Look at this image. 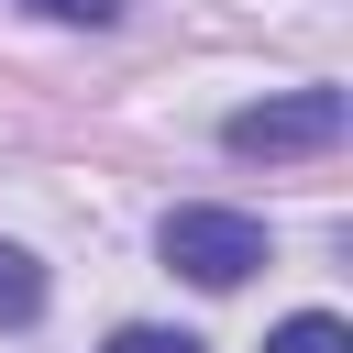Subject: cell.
<instances>
[{
	"mask_svg": "<svg viewBox=\"0 0 353 353\" xmlns=\"http://www.w3.org/2000/svg\"><path fill=\"white\" fill-rule=\"evenodd\" d=\"M33 22H77V33H99V22H121V0H22Z\"/></svg>",
	"mask_w": 353,
	"mask_h": 353,
	"instance_id": "obj_5",
	"label": "cell"
},
{
	"mask_svg": "<svg viewBox=\"0 0 353 353\" xmlns=\"http://www.w3.org/2000/svg\"><path fill=\"white\" fill-rule=\"evenodd\" d=\"M22 320H44V265L22 243H0V331H22Z\"/></svg>",
	"mask_w": 353,
	"mask_h": 353,
	"instance_id": "obj_3",
	"label": "cell"
},
{
	"mask_svg": "<svg viewBox=\"0 0 353 353\" xmlns=\"http://www.w3.org/2000/svg\"><path fill=\"white\" fill-rule=\"evenodd\" d=\"M342 88H287V99H254V110H232L221 121V143L243 154V165H287V154H331L342 143Z\"/></svg>",
	"mask_w": 353,
	"mask_h": 353,
	"instance_id": "obj_1",
	"label": "cell"
},
{
	"mask_svg": "<svg viewBox=\"0 0 353 353\" xmlns=\"http://www.w3.org/2000/svg\"><path fill=\"white\" fill-rule=\"evenodd\" d=\"M265 353H353V331H342L331 309H298V320H276V331H265Z\"/></svg>",
	"mask_w": 353,
	"mask_h": 353,
	"instance_id": "obj_4",
	"label": "cell"
},
{
	"mask_svg": "<svg viewBox=\"0 0 353 353\" xmlns=\"http://www.w3.org/2000/svg\"><path fill=\"white\" fill-rule=\"evenodd\" d=\"M165 265H176L188 287H243V276L265 265V221L188 199V210H165Z\"/></svg>",
	"mask_w": 353,
	"mask_h": 353,
	"instance_id": "obj_2",
	"label": "cell"
},
{
	"mask_svg": "<svg viewBox=\"0 0 353 353\" xmlns=\"http://www.w3.org/2000/svg\"><path fill=\"white\" fill-rule=\"evenodd\" d=\"M99 353H210V342H199V331H110Z\"/></svg>",
	"mask_w": 353,
	"mask_h": 353,
	"instance_id": "obj_6",
	"label": "cell"
}]
</instances>
